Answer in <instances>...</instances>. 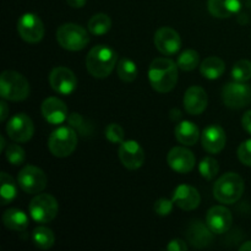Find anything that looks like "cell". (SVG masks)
<instances>
[{
	"label": "cell",
	"mask_w": 251,
	"mask_h": 251,
	"mask_svg": "<svg viewBox=\"0 0 251 251\" xmlns=\"http://www.w3.org/2000/svg\"><path fill=\"white\" fill-rule=\"evenodd\" d=\"M149 80L157 92H171L178 82V64L168 58L154 59L149 68Z\"/></svg>",
	"instance_id": "obj_1"
},
{
	"label": "cell",
	"mask_w": 251,
	"mask_h": 251,
	"mask_svg": "<svg viewBox=\"0 0 251 251\" xmlns=\"http://www.w3.org/2000/svg\"><path fill=\"white\" fill-rule=\"evenodd\" d=\"M117 61V51L105 44H100L88 51L86 56V68L93 77L105 78L113 73Z\"/></svg>",
	"instance_id": "obj_2"
},
{
	"label": "cell",
	"mask_w": 251,
	"mask_h": 251,
	"mask_svg": "<svg viewBox=\"0 0 251 251\" xmlns=\"http://www.w3.org/2000/svg\"><path fill=\"white\" fill-rule=\"evenodd\" d=\"M244 188V180L242 176L239 174L229 172V173L223 174L216 180L213 185V196L221 203L232 205L242 198Z\"/></svg>",
	"instance_id": "obj_3"
},
{
	"label": "cell",
	"mask_w": 251,
	"mask_h": 251,
	"mask_svg": "<svg viewBox=\"0 0 251 251\" xmlns=\"http://www.w3.org/2000/svg\"><path fill=\"white\" fill-rule=\"evenodd\" d=\"M29 83L22 74L17 71L6 70L0 76V95L2 100L19 102L29 95Z\"/></svg>",
	"instance_id": "obj_4"
},
{
	"label": "cell",
	"mask_w": 251,
	"mask_h": 251,
	"mask_svg": "<svg viewBox=\"0 0 251 251\" xmlns=\"http://www.w3.org/2000/svg\"><path fill=\"white\" fill-rule=\"evenodd\" d=\"M77 146V134L71 126H60L51 132L48 140V147L51 154L59 158L68 157Z\"/></svg>",
	"instance_id": "obj_5"
},
{
	"label": "cell",
	"mask_w": 251,
	"mask_h": 251,
	"mask_svg": "<svg viewBox=\"0 0 251 251\" xmlns=\"http://www.w3.org/2000/svg\"><path fill=\"white\" fill-rule=\"evenodd\" d=\"M56 41L61 48L70 51L82 50L90 42L87 31L76 24H64L56 31Z\"/></svg>",
	"instance_id": "obj_6"
},
{
	"label": "cell",
	"mask_w": 251,
	"mask_h": 251,
	"mask_svg": "<svg viewBox=\"0 0 251 251\" xmlns=\"http://www.w3.org/2000/svg\"><path fill=\"white\" fill-rule=\"evenodd\" d=\"M59 205L55 198L49 194H38L29 202L28 211L32 220L41 225L51 222L58 215Z\"/></svg>",
	"instance_id": "obj_7"
},
{
	"label": "cell",
	"mask_w": 251,
	"mask_h": 251,
	"mask_svg": "<svg viewBox=\"0 0 251 251\" xmlns=\"http://www.w3.org/2000/svg\"><path fill=\"white\" fill-rule=\"evenodd\" d=\"M222 100L227 107L239 109L251 103V86L245 82H229L223 87Z\"/></svg>",
	"instance_id": "obj_8"
},
{
	"label": "cell",
	"mask_w": 251,
	"mask_h": 251,
	"mask_svg": "<svg viewBox=\"0 0 251 251\" xmlns=\"http://www.w3.org/2000/svg\"><path fill=\"white\" fill-rule=\"evenodd\" d=\"M17 184L27 194H39L46 189L47 176L36 166H26L17 176Z\"/></svg>",
	"instance_id": "obj_9"
},
{
	"label": "cell",
	"mask_w": 251,
	"mask_h": 251,
	"mask_svg": "<svg viewBox=\"0 0 251 251\" xmlns=\"http://www.w3.org/2000/svg\"><path fill=\"white\" fill-rule=\"evenodd\" d=\"M17 32L27 43H38L44 37V25L38 15L27 12L17 21Z\"/></svg>",
	"instance_id": "obj_10"
},
{
	"label": "cell",
	"mask_w": 251,
	"mask_h": 251,
	"mask_svg": "<svg viewBox=\"0 0 251 251\" xmlns=\"http://www.w3.org/2000/svg\"><path fill=\"white\" fill-rule=\"evenodd\" d=\"M6 134L15 142L24 144L29 141L34 134L33 122L25 113H17L7 122Z\"/></svg>",
	"instance_id": "obj_11"
},
{
	"label": "cell",
	"mask_w": 251,
	"mask_h": 251,
	"mask_svg": "<svg viewBox=\"0 0 251 251\" xmlns=\"http://www.w3.org/2000/svg\"><path fill=\"white\" fill-rule=\"evenodd\" d=\"M49 83L56 93L69 96L77 87V78L69 68L58 66L51 70L49 75Z\"/></svg>",
	"instance_id": "obj_12"
},
{
	"label": "cell",
	"mask_w": 251,
	"mask_h": 251,
	"mask_svg": "<svg viewBox=\"0 0 251 251\" xmlns=\"http://www.w3.org/2000/svg\"><path fill=\"white\" fill-rule=\"evenodd\" d=\"M118 156H119L123 166L130 171L141 168L145 162L144 149L140 146L139 142L134 141V140H127V141H123L122 144H119Z\"/></svg>",
	"instance_id": "obj_13"
},
{
	"label": "cell",
	"mask_w": 251,
	"mask_h": 251,
	"mask_svg": "<svg viewBox=\"0 0 251 251\" xmlns=\"http://www.w3.org/2000/svg\"><path fill=\"white\" fill-rule=\"evenodd\" d=\"M154 46L163 55H174L181 48V38L176 29L161 27L154 33Z\"/></svg>",
	"instance_id": "obj_14"
},
{
	"label": "cell",
	"mask_w": 251,
	"mask_h": 251,
	"mask_svg": "<svg viewBox=\"0 0 251 251\" xmlns=\"http://www.w3.org/2000/svg\"><path fill=\"white\" fill-rule=\"evenodd\" d=\"M167 162L174 172L186 174L195 167V156L185 147H173L167 156Z\"/></svg>",
	"instance_id": "obj_15"
},
{
	"label": "cell",
	"mask_w": 251,
	"mask_h": 251,
	"mask_svg": "<svg viewBox=\"0 0 251 251\" xmlns=\"http://www.w3.org/2000/svg\"><path fill=\"white\" fill-rule=\"evenodd\" d=\"M206 223L215 234H223L232 227V213L225 206H213L206 215Z\"/></svg>",
	"instance_id": "obj_16"
},
{
	"label": "cell",
	"mask_w": 251,
	"mask_h": 251,
	"mask_svg": "<svg viewBox=\"0 0 251 251\" xmlns=\"http://www.w3.org/2000/svg\"><path fill=\"white\" fill-rule=\"evenodd\" d=\"M42 115L53 125L63 124L68 119V107L58 97H48L42 103Z\"/></svg>",
	"instance_id": "obj_17"
},
{
	"label": "cell",
	"mask_w": 251,
	"mask_h": 251,
	"mask_svg": "<svg viewBox=\"0 0 251 251\" xmlns=\"http://www.w3.org/2000/svg\"><path fill=\"white\" fill-rule=\"evenodd\" d=\"M226 141H227V136L220 125H211L207 126L202 131L201 135V142H202L203 150L208 152V153L217 154L225 149Z\"/></svg>",
	"instance_id": "obj_18"
},
{
	"label": "cell",
	"mask_w": 251,
	"mask_h": 251,
	"mask_svg": "<svg viewBox=\"0 0 251 251\" xmlns=\"http://www.w3.org/2000/svg\"><path fill=\"white\" fill-rule=\"evenodd\" d=\"M207 93L200 86H191L184 95L183 104L191 115H200L207 108Z\"/></svg>",
	"instance_id": "obj_19"
},
{
	"label": "cell",
	"mask_w": 251,
	"mask_h": 251,
	"mask_svg": "<svg viewBox=\"0 0 251 251\" xmlns=\"http://www.w3.org/2000/svg\"><path fill=\"white\" fill-rule=\"evenodd\" d=\"M176 206L184 211H193L199 207L201 202V196L195 188L181 184L174 190L173 199Z\"/></svg>",
	"instance_id": "obj_20"
},
{
	"label": "cell",
	"mask_w": 251,
	"mask_h": 251,
	"mask_svg": "<svg viewBox=\"0 0 251 251\" xmlns=\"http://www.w3.org/2000/svg\"><path fill=\"white\" fill-rule=\"evenodd\" d=\"M213 234L215 233L210 229L207 223H202L201 221H193L188 228L186 237H188L189 243L194 248H206L212 243Z\"/></svg>",
	"instance_id": "obj_21"
},
{
	"label": "cell",
	"mask_w": 251,
	"mask_h": 251,
	"mask_svg": "<svg viewBox=\"0 0 251 251\" xmlns=\"http://www.w3.org/2000/svg\"><path fill=\"white\" fill-rule=\"evenodd\" d=\"M210 14L217 19H228L234 16L242 9L240 0H208Z\"/></svg>",
	"instance_id": "obj_22"
},
{
	"label": "cell",
	"mask_w": 251,
	"mask_h": 251,
	"mask_svg": "<svg viewBox=\"0 0 251 251\" xmlns=\"http://www.w3.org/2000/svg\"><path fill=\"white\" fill-rule=\"evenodd\" d=\"M174 132H176V140L184 146H194L200 139L199 127L189 120H183V122L178 123Z\"/></svg>",
	"instance_id": "obj_23"
},
{
	"label": "cell",
	"mask_w": 251,
	"mask_h": 251,
	"mask_svg": "<svg viewBox=\"0 0 251 251\" xmlns=\"http://www.w3.org/2000/svg\"><path fill=\"white\" fill-rule=\"evenodd\" d=\"M28 216L19 208H9L2 215L4 226L14 232H24L28 227Z\"/></svg>",
	"instance_id": "obj_24"
},
{
	"label": "cell",
	"mask_w": 251,
	"mask_h": 251,
	"mask_svg": "<svg viewBox=\"0 0 251 251\" xmlns=\"http://www.w3.org/2000/svg\"><path fill=\"white\" fill-rule=\"evenodd\" d=\"M226 64L218 56H208L200 65V73L203 77L208 80H216L220 78L225 74Z\"/></svg>",
	"instance_id": "obj_25"
},
{
	"label": "cell",
	"mask_w": 251,
	"mask_h": 251,
	"mask_svg": "<svg viewBox=\"0 0 251 251\" xmlns=\"http://www.w3.org/2000/svg\"><path fill=\"white\" fill-rule=\"evenodd\" d=\"M112 27V20L107 14H96L88 21V31L95 36H103L108 33Z\"/></svg>",
	"instance_id": "obj_26"
},
{
	"label": "cell",
	"mask_w": 251,
	"mask_h": 251,
	"mask_svg": "<svg viewBox=\"0 0 251 251\" xmlns=\"http://www.w3.org/2000/svg\"><path fill=\"white\" fill-rule=\"evenodd\" d=\"M32 240H33L34 245L42 250L50 249L55 242V237L51 229L47 227H37L36 229L32 232Z\"/></svg>",
	"instance_id": "obj_27"
},
{
	"label": "cell",
	"mask_w": 251,
	"mask_h": 251,
	"mask_svg": "<svg viewBox=\"0 0 251 251\" xmlns=\"http://www.w3.org/2000/svg\"><path fill=\"white\" fill-rule=\"evenodd\" d=\"M0 179H1V188H0V193H1V205H7V203L11 202L16 198L17 186L14 179L6 172H1Z\"/></svg>",
	"instance_id": "obj_28"
},
{
	"label": "cell",
	"mask_w": 251,
	"mask_h": 251,
	"mask_svg": "<svg viewBox=\"0 0 251 251\" xmlns=\"http://www.w3.org/2000/svg\"><path fill=\"white\" fill-rule=\"evenodd\" d=\"M117 73L120 80H123L124 82H132L136 80L139 71H137L136 64L131 59L123 58L118 61Z\"/></svg>",
	"instance_id": "obj_29"
},
{
	"label": "cell",
	"mask_w": 251,
	"mask_h": 251,
	"mask_svg": "<svg viewBox=\"0 0 251 251\" xmlns=\"http://www.w3.org/2000/svg\"><path fill=\"white\" fill-rule=\"evenodd\" d=\"M200 63V55L194 49H186L180 55L178 56V68H180L183 71H193L196 69Z\"/></svg>",
	"instance_id": "obj_30"
},
{
	"label": "cell",
	"mask_w": 251,
	"mask_h": 251,
	"mask_svg": "<svg viewBox=\"0 0 251 251\" xmlns=\"http://www.w3.org/2000/svg\"><path fill=\"white\" fill-rule=\"evenodd\" d=\"M232 77L234 81L247 82L251 78V61L239 60L234 64L232 69Z\"/></svg>",
	"instance_id": "obj_31"
},
{
	"label": "cell",
	"mask_w": 251,
	"mask_h": 251,
	"mask_svg": "<svg viewBox=\"0 0 251 251\" xmlns=\"http://www.w3.org/2000/svg\"><path fill=\"white\" fill-rule=\"evenodd\" d=\"M218 171H220V164L212 157H206L199 164V172L207 180H212L218 174Z\"/></svg>",
	"instance_id": "obj_32"
},
{
	"label": "cell",
	"mask_w": 251,
	"mask_h": 251,
	"mask_svg": "<svg viewBox=\"0 0 251 251\" xmlns=\"http://www.w3.org/2000/svg\"><path fill=\"white\" fill-rule=\"evenodd\" d=\"M5 156H6L7 162L11 163L12 166H20L26 159L25 150L17 144H10L5 150Z\"/></svg>",
	"instance_id": "obj_33"
},
{
	"label": "cell",
	"mask_w": 251,
	"mask_h": 251,
	"mask_svg": "<svg viewBox=\"0 0 251 251\" xmlns=\"http://www.w3.org/2000/svg\"><path fill=\"white\" fill-rule=\"evenodd\" d=\"M124 129L119 124L112 123L105 127V139L112 144H122L124 141Z\"/></svg>",
	"instance_id": "obj_34"
},
{
	"label": "cell",
	"mask_w": 251,
	"mask_h": 251,
	"mask_svg": "<svg viewBox=\"0 0 251 251\" xmlns=\"http://www.w3.org/2000/svg\"><path fill=\"white\" fill-rule=\"evenodd\" d=\"M238 158L244 166L251 167V139L240 144L238 149Z\"/></svg>",
	"instance_id": "obj_35"
},
{
	"label": "cell",
	"mask_w": 251,
	"mask_h": 251,
	"mask_svg": "<svg viewBox=\"0 0 251 251\" xmlns=\"http://www.w3.org/2000/svg\"><path fill=\"white\" fill-rule=\"evenodd\" d=\"M173 206H174V201L173 200H168V199H158V200L154 202V212L159 216H168L169 213L173 211Z\"/></svg>",
	"instance_id": "obj_36"
},
{
	"label": "cell",
	"mask_w": 251,
	"mask_h": 251,
	"mask_svg": "<svg viewBox=\"0 0 251 251\" xmlns=\"http://www.w3.org/2000/svg\"><path fill=\"white\" fill-rule=\"evenodd\" d=\"M167 250L169 251H186L188 250V244L183 239H173L168 245Z\"/></svg>",
	"instance_id": "obj_37"
},
{
	"label": "cell",
	"mask_w": 251,
	"mask_h": 251,
	"mask_svg": "<svg viewBox=\"0 0 251 251\" xmlns=\"http://www.w3.org/2000/svg\"><path fill=\"white\" fill-rule=\"evenodd\" d=\"M242 126L248 134L251 135V110H248L242 118Z\"/></svg>",
	"instance_id": "obj_38"
},
{
	"label": "cell",
	"mask_w": 251,
	"mask_h": 251,
	"mask_svg": "<svg viewBox=\"0 0 251 251\" xmlns=\"http://www.w3.org/2000/svg\"><path fill=\"white\" fill-rule=\"evenodd\" d=\"M0 109H1V113H0V120H1V122H5V119H6L7 115H9V107H7L5 100H1V102H0Z\"/></svg>",
	"instance_id": "obj_39"
},
{
	"label": "cell",
	"mask_w": 251,
	"mask_h": 251,
	"mask_svg": "<svg viewBox=\"0 0 251 251\" xmlns=\"http://www.w3.org/2000/svg\"><path fill=\"white\" fill-rule=\"evenodd\" d=\"M86 1H87V0H66V2H68L71 7H74V9H80V7H83L85 6Z\"/></svg>",
	"instance_id": "obj_40"
},
{
	"label": "cell",
	"mask_w": 251,
	"mask_h": 251,
	"mask_svg": "<svg viewBox=\"0 0 251 251\" xmlns=\"http://www.w3.org/2000/svg\"><path fill=\"white\" fill-rule=\"evenodd\" d=\"M240 251H251V240H249V242L244 243V244L242 245V247L239 248Z\"/></svg>",
	"instance_id": "obj_41"
},
{
	"label": "cell",
	"mask_w": 251,
	"mask_h": 251,
	"mask_svg": "<svg viewBox=\"0 0 251 251\" xmlns=\"http://www.w3.org/2000/svg\"><path fill=\"white\" fill-rule=\"evenodd\" d=\"M4 149H5V139L1 136V147H0V150H1V151H4Z\"/></svg>",
	"instance_id": "obj_42"
}]
</instances>
